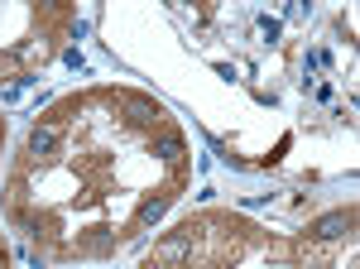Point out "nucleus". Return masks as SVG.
<instances>
[{
	"label": "nucleus",
	"instance_id": "f257e3e1",
	"mask_svg": "<svg viewBox=\"0 0 360 269\" xmlns=\"http://www.w3.org/2000/svg\"><path fill=\"white\" fill-rule=\"evenodd\" d=\"M53 149H58L53 125H34V130H29V154H34V159H39V154H53Z\"/></svg>",
	"mask_w": 360,
	"mask_h": 269
},
{
	"label": "nucleus",
	"instance_id": "f03ea898",
	"mask_svg": "<svg viewBox=\"0 0 360 269\" xmlns=\"http://www.w3.org/2000/svg\"><path fill=\"white\" fill-rule=\"evenodd\" d=\"M346 231H351V212H332V216H322V221H317V231H312V236L336 241V236H346Z\"/></svg>",
	"mask_w": 360,
	"mask_h": 269
},
{
	"label": "nucleus",
	"instance_id": "7ed1b4c3",
	"mask_svg": "<svg viewBox=\"0 0 360 269\" xmlns=\"http://www.w3.org/2000/svg\"><path fill=\"white\" fill-rule=\"evenodd\" d=\"M164 212H168V192H164V197H144V202H139V212H135V221H139V226H154Z\"/></svg>",
	"mask_w": 360,
	"mask_h": 269
},
{
	"label": "nucleus",
	"instance_id": "20e7f679",
	"mask_svg": "<svg viewBox=\"0 0 360 269\" xmlns=\"http://www.w3.org/2000/svg\"><path fill=\"white\" fill-rule=\"evenodd\" d=\"M154 149H159V159H168V163H183V139H178L173 130H164V134H159V144H154Z\"/></svg>",
	"mask_w": 360,
	"mask_h": 269
},
{
	"label": "nucleus",
	"instance_id": "39448f33",
	"mask_svg": "<svg viewBox=\"0 0 360 269\" xmlns=\"http://www.w3.org/2000/svg\"><path fill=\"white\" fill-rule=\"evenodd\" d=\"M259 29H264V39H278V20H269V15L259 20Z\"/></svg>",
	"mask_w": 360,
	"mask_h": 269
}]
</instances>
